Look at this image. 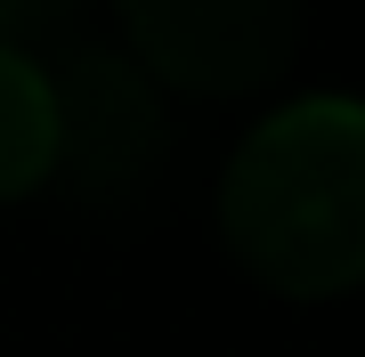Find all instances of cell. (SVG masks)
Returning a JSON list of instances; mask_svg holds the SVG:
<instances>
[{"instance_id": "obj_3", "label": "cell", "mask_w": 365, "mask_h": 357, "mask_svg": "<svg viewBox=\"0 0 365 357\" xmlns=\"http://www.w3.org/2000/svg\"><path fill=\"white\" fill-rule=\"evenodd\" d=\"M49 122H57V162L81 203H130L155 179L170 146V106L122 49H81L49 81Z\"/></svg>"}, {"instance_id": "obj_1", "label": "cell", "mask_w": 365, "mask_h": 357, "mask_svg": "<svg viewBox=\"0 0 365 357\" xmlns=\"http://www.w3.org/2000/svg\"><path fill=\"white\" fill-rule=\"evenodd\" d=\"M220 236L268 292H349L365 276V114L349 98L268 114L220 179Z\"/></svg>"}, {"instance_id": "obj_2", "label": "cell", "mask_w": 365, "mask_h": 357, "mask_svg": "<svg viewBox=\"0 0 365 357\" xmlns=\"http://www.w3.org/2000/svg\"><path fill=\"white\" fill-rule=\"evenodd\" d=\"M130 66L155 90L244 98L268 90L300 49V0H114Z\"/></svg>"}, {"instance_id": "obj_4", "label": "cell", "mask_w": 365, "mask_h": 357, "mask_svg": "<svg viewBox=\"0 0 365 357\" xmlns=\"http://www.w3.org/2000/svg\"><path fill=\"white\" fill-rule=\"evenodd\" d=\"M57 162V122H49V73L25 49H0V203L49 179Z\"/></svg>"}, {"instance_id": "obj_5", "label": "cell", "mask_w": 365, "mask_h": 357, "mask_svg": "<svg viewBox=\"0 0 365 357\" xmlns=\"http://www.w3.org/2000/svg\"><path fill=\"white\" fill-rule=\"evenodd\" d=\"M81 0H0V49H16L25 33H57Z\"/></svg>"}]
</instances>
